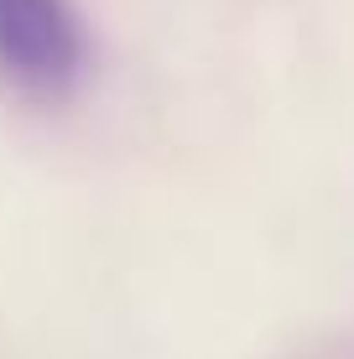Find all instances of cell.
<instances>
[{
    "label": "cell",
    "mask_w": 354,
    "mask_h": 359,
    "mask_svg": "<svg viewBox=\"0 0 354 359\" xmlns=\"http://www.w3.org/2000/svg\"><path fill=\"white\" fill-rule=\"evenodd\" d=\"M83 21L73 0H0V68L32 89H63L83 68Z\"/></svg>",
    "instance_id": "obj_1"
}]
</instances>
